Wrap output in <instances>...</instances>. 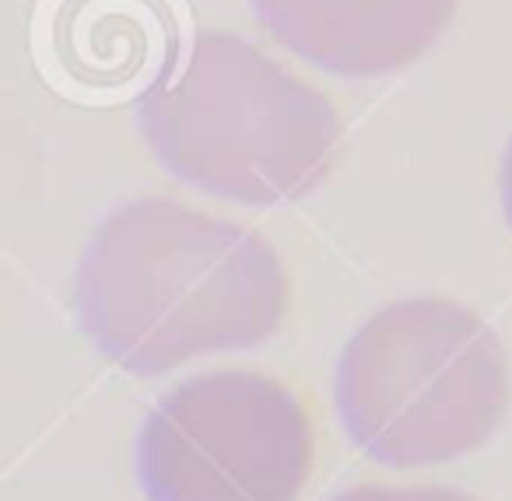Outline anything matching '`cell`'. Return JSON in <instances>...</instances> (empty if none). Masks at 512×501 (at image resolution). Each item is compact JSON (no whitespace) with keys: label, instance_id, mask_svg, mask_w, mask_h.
<instances>
[{"label":"cell","instance_id":"6da1fadb","mask_svg":"<svg viewBox=\"0 0 512 501\" xmlns=\"http://www.w3.org/2000/svg\"><path fill=\"white\" fill-rule=\"evenodd\" d=\"M292 295L271 239L169 197H134L109 214L74 274L81 330L130 375L267 344Z\"/></svg>","mask_w":512,"mask_h":501},{"label":"cell","instance_id":"7a4b0ae2","mask_svg":"<svg viewBox=\"0 0 512 501\" xmlns=\"http://www.w3.org/2000/svg\"><path fill=\"white\" fill-rule=\"evenodd\" d=\"M151 155L176 179L246 207L295 204L344 141L334 99L235 32L204 29L141 99Z\"/></svg>","mask_w":512,"mask_h":501},{"label":"cell","instance_id":"3957f363","mask_svg":"<svg viewBox=\"0 0 512 501\" xmlns=\"http://www.w3.org/2000/svg\"><path fill=\"white\" fill-rule=\"evenodd\" d=\"M337 414L358 452L425 470L481 452L509 417L512 368L495 326L442 295L372 312L334 372Z\"/></svg>","mask_w":512,"mask_h":501},{"label":"cell","instance_id":"277c9868","mask_svg":"<svg viewBox=\"0 0 512 501\" xmlns=\"http://www.w3.org/2000/svg\"><path fill=\"white\" fill-rule=\"evenodd\" d=\"M320 466V424L295 382L214 368L144 414L134 477L144 501H302Z\"/></svg>","mask_w":512,"mask_h":501},{"label":"cell","instance_id":"5b68a950","mask_svg":"<svg viewBox=\"0 0 512 501\" xmlns=\"http://www.w3.org/2000/svg\"><path fill=\"white\" fill-rule=\"evenodd\" d=\"M274 43L341 78H383L442 39L456 0H249Z\"/></svg>","mask_w":512,"mask_h":501},{"label":"cell","instance_id":"8992f818","mask_svg":"<svg viewBox=\"0 0 512 501\" xmlns=\"http://www.w3.org/2000/svg\"><path fill=\"white\" fill-rule=\"evenodd\" d=\"M43 43L64 92L127 99L176 64L179 15L172 0H57Z\"/></svg>","mask_w":512,"mask_h":501},{"label":"cell","instance_id":"52a82bcc","mask_svg":"<svg viewBox=\"0 0 512 501\" xmlns=\"http://www.w3.org/2000/svg\"><path fill=\"white\" fill-rule=\"evenodd\" d=\"M327 501H481L449 484H418V480H358L341 487Z\"/></svg>","mask_w":512,"mask_h":501},{"label":"cell","instance_id":"ba28073f","mask_svg":"<svg viewBox=\"0 0 512 501\" xmlns=\"http://www.w3.org/2000/svg\"><path fill=\"white\" fill-rule=\"evenodd\" d=\"M502 207H505V218H509V228H512V141L502 158Z\"/></svg>","mask_w":512,"mask_h":501}]
</instances>
